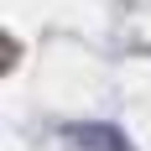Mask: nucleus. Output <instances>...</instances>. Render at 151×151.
I'll list each match as a JSON object with an SVG mask.
<instances>
[{
    "instance_id": "1",
    "label": "nucleus",
    "mask_w": 151,
    "mask_h": 151,
    "mask_svg": "<svg viewBox=\"0 0 151 151\" xmlns=\"http://www.w3.org/2000/svg\"><path fill=\"white\" fill-rule=\"evenodd\" d=\"M63 136L73 141V146H83V151H130V141L115 125H68Z\"/></svg>"
}]
</instances>
